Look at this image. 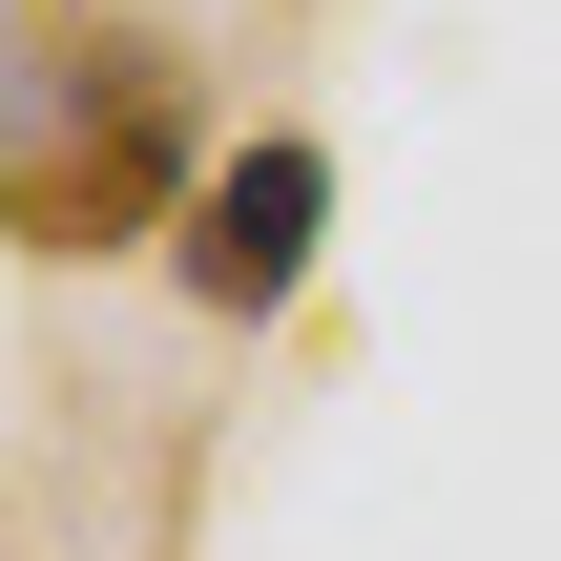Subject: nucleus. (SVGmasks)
Here are the masks:
<instances>
[{"label": "nucleus", "instance_id": "obj_1", "mask_svg": "<svg viewBox=\"0 0 561 561\" xmlns=\"http://www.w3.org/2000/svg\"><path fill=\"white\" fill-rule=\"evenodd\" d=\"M187 187H208L187 42L104 21V0H21V62H0V250H42V271L146 250V229H187Z\"/></svg>", "mask_w": 561, "mask_h": 561}, {"label": "nucleus", "instance_id": "obj_2", "mask_svg": "<svg viewBox=\"0 0 561 561\" xmlns=\"http://www.w3.org/2000/svg\"><path fill=\"white\" fill-rule=\"evenodd\" d=\"M312 229H333V146H312V125H250V146L187 187L167 271H187V312H229V333H250V312H291V291H312Z\"/></svg>", "mask_w": 561, "mask_h": 561}]
</instances>
